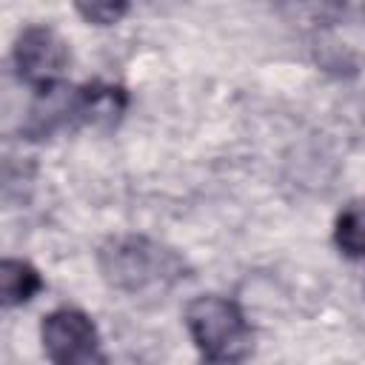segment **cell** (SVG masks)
Here are the masks:
<instances>
[{
  "label": "cell",
  "mask_w": 365,
  "mask_h": 365,
  "mask_svg": "<svg viewBox=\"0 0 365 365\" xmlns=\"http://www.w3.org/2000/svg\"><path fill=\"white\" fill-rule=\"evenodd\" d=\"M29 182H31V171H26V165L0 163V202L3 205L26 197Z\"/></svg>",
  "instance_id": "obj_10"
},
{
  "label": "cell",
  "mask_w": 365,
  "mask_h": 365,
  "mask_svg": "<svg viewBox=\"0 0 365 365\" xmlns=\"http://www.w3.org/2000/svg\"><path fill=\"white\" fill-rule=\"evenodd\" d=\"M43 348L51 362L60 365H86V362H103L100 339L94 322L74 308L51 311L43 319Z\"/></svg>",
  "instance_id": "obj_3"
},
{
  "label": "cell",
  "mask_w": 365,
  "mask_h": 365,
  "mask_svg": "<svg viewBox=\"0 0 365 365\" xmlns=\"http://www.w3.org/2000/svg\"><path fill=\"white\" fill-rule=\"evenodd\" d=\"M336 245L351 257L359 259L362 257V211L359 205H348L339 220H336Z\"/></svg>",
  "instance_id": "obj_8"
},
{
  "label": "cell",
  "mask_w": 365,
  "mask_h": 365,
  "mask_svg": "<svg viewBox=\"0 0 365 365\" xmlns=\"http://www.w3.org/2000/svg\"><path fill=\"white\" fill-rule=\"evenodd\" d=\"M103 279L123 294H163L185 277V262L145 237H117L100 248Z\"/></svg>",
  "instance_id": "obj_1"
},
{
  "label": "cell",
  "mask_w": 365,
  "mask_h": 365,
  "mask_svg": "<svg viewBox=\"0 0 365 365\" xmlns=\"http://www.w3.org/2000/svg\"><path fill=\"white\" fill-rule=\"evenodd\" d=\"M40 274L20 259H0V308L29 302L40 291Z\"/></svg>",
  "instance_id": "obj_5"
},
{
  "label": "cell",
  "mask_w": 365,
  "mask_h": 365,
  "mask_svg": "<svg viewBox=\"0 0 365 365\" xmlns=\"http://www.w3.org/2000/svg\"><path fill=\"white\" fill-rule=\"evenodd\" d=\"M185 325L197 348L214 362H234L251 354V331L240 308L222 297H197L185 308Z\"/></svg>",
  "instance_id": "obj_2"
},
{
  "label": "cell",
  "mask_w": 365,
  "mask_h": 365,
  "mask_svg": "<svg viewBox=\"0 0 365 365\" xmlns=\"http://www.w3.org/2000/svg\"><path fill=\"white\" fill-rule=\"evenodd\" d=\"M74 6L94 26H114L128 11V0H74Z\"/></svg>",
  "instance_id": "obj_9"
},
{
  "label": "cell",
  "mask_w": 365,
  "mask_h": 365,
  "mask_svg": "<svg viewBox=\"0 0 365 365\" xmlns=\"http://www.w3.org/2000/svg\"><path fill=\"white\" fill-rule=\"evenodd\" d=\"M291 20L299 26H328L345 14V0H282Z\"/></svg>",
  "instance_id": "obj_7"
},
{
  "label": "cell",
  "mask_w": 365,
  "mask_h": 365,
  "mask_svg": "<svg viewBox=\"0 0 365 365\" xmlns=\"http://www.w3.org/2000/svg\"><path fill=\"white\" fill-rule=\"evenodd\" d=\"M125 106L123 88H86L80 91V114L88 123H114Z\"/></svg>",
  "instance_id": "obj_6"
},
{
  "label": "cell",
  "mask_w": 365,
  "mask_h": 365,
  "mask_svg": "<svg viewBox=\"0 0 365 365\" xmlns=\"http://www.w3.org/2000/svg\"><path fill=\"white\" fill-rule=\"evenodd\" d=\"M14 63L29 83L51 86L68 66V46L48 26H29L17 37Z\"/></svg>",
  "instance_id": "obj_4"
}]
</instances>
